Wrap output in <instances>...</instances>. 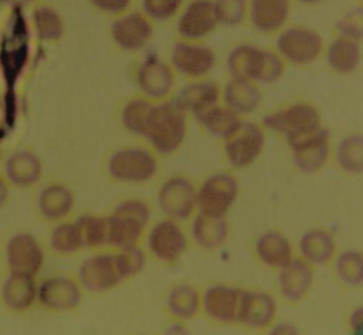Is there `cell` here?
I'll return each instance as SVG.
<instances>
[{
	"mask_svg": "<svg viewBox=\"0 0 363 335\" xmlns=\"http://www.w3.org/2000/svg\"><path fill=\"white\" fill-rule=\"evenodd\" d=\"M84 247L99 248L108 246V223L106 216L82 214L75 220Z\"/></svg>",
	"mask_w": 363,
	"mask_h": 335,
	"instance_id": "74e56055",
	"label": "cell"
},
{
	"mask_svg": "<svg viewBox=\"0 0 363 335\" xmlns=\"http://www.w3.org/2000/svg\"><path fill=\"white\" fill-rule=\"evenodd\" d=\"M44 260L45 254L41 243L28 231L11 234L4 244V264L9 273L37 277Z\"/></svg>",
	"mask_w": 363,
	"mask_h": 335,
	"instance_id": "ba28073f",
	"label": "cell"
},
{
	"mask_svg": "<svg viewBox=\"0 0 363 335\" xmlns=\"http://www.w3.org/2000/svg\"><path fill=\"white\" fill-rule=\"evenodd\" d=\"M82 287L77 278L57 274L37 284V304L50 312H68L79 307Z\"/></svg>",
	"mask_w": 363,
	"mask_h": 335,
	"instance_id": "9c48e42d",
	"label": "cell"
},
{
	"mask_svg": "<svg viewBox=\"0 0 363 335\" xmlns=\"http://www.w3.org/2000/svg\"><path fill=\"white\" fill-rule=\"evenodd\" d=\"M322 125L318 108L305 101L289 104L264 116V126L285 138Z\"/></svg>",
	"mask_w": 363,
	"mask_h": 335,
	"instance_id": "8fae6325",
	"label": "cell"
},
{
	"mask_svg": "<svg viewBox=\"0 0 363 335\" xmlns=\"http://www.w3.org/2000/svg\"><path fill=\"white\" fill-rule=\"evenodd\" d=\"M277 315V301L265 291L244 290L238 315V324L250 329H267Z\"/></svg>",
	"mask_w": 363,
	"mask_h": 335,
	"instance_id": "cb8c5ba5",
	"label": "cell"
},
{
	"mask_svg": "<svg viewBox=\"0 0 363 335\" xmlns=\"http://www.w3.org/2000/svg\"><path fill=\"white\" fill-rule=\"evenodd\" d=\"M240 186L237 177L230 172H216L207 176L199 187H196L197 212L225 217L238 197Z\"/></svg>",
	"mask_w": 363,
	"mask_h": 335,
	"instance_id": "277c9868",
	"label": "cell"
},
{
	"mask_svg": "<svg viewBox=\"0 0 363 335\" xmlns=\"http://www.w3.org/2000/svg\"><path fill=\"white\" fill-rule=\"evenodd\" d=\"M3 3H7V4H13V6H18V4H26L31 0H1Z\"/></svg>",
	"mask_w": 363,
	"mask_h": 335,
	"instance_id": "c3c4849f",
	"label": "cell"
},
{
	"mask_svg": "<svg viewBox=\"0 0 363 335\" xmlns=\"http://www.w3.org/2000/svg\"><path fill=\"white\" fill-rule=\"evenodd\" d=\"M113 260L122 281L138 275L146 265V254L138 244L118 248L113 254Z\"/></svg>",
	"mask_w": 363,
	"mask_h": 335,
	"instance_id": "ab89813d",
	"label": "cell"
},
{
	"mask_svg": "<svg viewBox=\"0 0 363 335\" xmlns=\"http://www.w3.org/2000/svg\"><path fill=\"white\" fill-rule=\"evenodd\" d=\"M360 41L336 37L326 48V62L337 74H350L360 64Z\"/></svg>",
	"mask_w": 363,
	"mask_h": 335,
	"instance_id": "d6a6232c",
	"label": "cell"
},
{
	"mask_svg": "<svg viewBox=\"0 0 363 335\" xmlns=\"http://www.w3.org/2000/svg\"><path fill=\"white\" fill-rule=\"evenodd\" d=\"M302 3H308V4H312V3H318V1H322V0H299Z\"/></svg>",
	"mask_w": 363,
	"mask_h": 335,
	"instance_id": "681fc988",
	"label": "cell"
},
{
	"mask_svg": "<svg viewBox=\"0 0 363 335\" xmlns=\"http://www.w3.org/2000/svg\"><path fill=\"white\" fill-rule=\"evenodd\" d=\"M183 0H142V7L147 18L166 21L182 9Z\"/></svg>",
	"mask_w": 363,
	"mask_h": 335,
	"instance_id": "b9f144b4",
	"label": "cell"
},
{
	"mask_svg": "<svg viewBox=\"0 0 363 335\" xmlns=\"http://www.w3.org/2000/svg\"><path fill=\"white\" fill-rule=\"evenodd\" d=\"M3 156H4V149H3V146H1V143H0V160L3 159Z\"/></svg>",
	"mask_w": 363,
	"mask_h": 335,
	"instance_id": "f907efd6",
	"label": "cell"
},
{
	"mask_svg": "<svg viewBox=\"0 0 363 335\" xmlns=\"http://www.w3.org/2000/svg\"><path fill=\"white\" fill-rule=\"evenodd\" d=\"M153 102L155 101L147 98H133L128 101L121 112V121L125 129L145 138Z\"/></svg>",
	"mask_w": 363,
	"mask_h": 335,
	"instance_id": "d590c367",
	"label": "cell"
},
{
	"mask_svg": "<svg viewBox=\"0 0 363 335\" xmlns=\"http://www.w3.org/2000/svg\"><path fill=\"white\" fill-rule=\"evenodd\" d=\"M187 248V237L177 220L162 219L147 234V250L159 261L176 263Z\"/></svg>",
	"mask_w": 363,
	"mask_h": 335,
	"instance_id": "5bb4252c",
	"label": "cell"
},
{
	"mask_svg": "<svg viewBox=\"0 0 363 335\" xmlns=\"http://www.w3.org/2000/svg\"><path fill=\"white\" fill-rule=\"evenodd\" d=\"M271 332H274V334H295V332H296V328H295L294 325L285 322L284 325L279 324V325H277L275 328H271Z\"/></svg>",
	"mask_w": 363,
	"mask_h": 335,
	"instance_id": "7dc6e473",
	"label": "cell"
},
{
	"mask_svg": "<svg viewBox=\"0 0 363 335\" xmlns=\"http://www.w3.org/2000/svg\"><path fill=\"white\" fill-rule=\"evenodd\" d=\"M94 7L108 14H122L129 6L130 0H89Z\"/></svg>",
	"mask_w": 363,
	"mask_h": 335,
	"instance_id": "ee69618b",
	"label": "cell"
},
{
	"mask_svg": "<svg viewBox=\"0 0 363 335\" xmlns=\"http://www.w3.org/2000/svg\"><path fill=\"white\" fill-rule=\"evenodd\" d=\"M197 121L210 135L220 138L223 141L233 135L242 123L241 115H238L228 106L220 104L211 106L210 109L199 115Z\"/></svg>",
	"mask_w": 363,
	"mask_h": 335,
	"instance_id": "836d02e7",
	"label": "cell"
},
{
	"mask_svg": "<svg viewBox=\"0 0 363 335\" xmlns=\"http://www.w3.org/2000/svg\"><path fill=\"white\" fill-rule=\"evenodd\" d=\"M362 321H363V308H362V307L353 308L352 312H350V315H349V325H350V329H352L354 334H360Z\"/></svg>",
	"mask_w": 363,
	"mask_h": 335,
	"instance_id": "f6af8a7d",
	"label": "cell"
},
{
	"mask_svg": "<svg viewBox=\"0 0 363 335\" xmlns=\"http://www.w3.org/2000/svg\"><path fill=\"white\" fill-rule=\"evenodd\" d=\"M31 26L35 37L45 44L58 43L65 33L64 20L48 3H37L31 9Z\"/></svg>",
	"mask_w": 363,
	"mask_h": 335,
	"instance_id": "4dcf8cb0",
	"label": "cell"
},
{
	"mask_svg": "<svg viewBox=\"0 0 363 335\" xmlns=\"http://www.w3.org/2000/svg\"><path fill=\"white\" fill-rule=\"evenodd\" d=\"M170 65L173 71L183 77L191 79L204 78L216 65V54L210 47L199 41L182 40L172 48Z\"/></svg>",
	"mask_w": 363,
	"mask_h": 335,
	"instance_id": "9a60e30c",
	"label": "cell"
},
{
	"mask_svg": "<svg viewBox=\"0 0 363 335\" xmlns=\"http://www.w3.org/2000/svg\"><path fill=\"white\" fill-rule=\"evenodd\" d=\"M187 132V112L176 99L153 102L145 139L160 155L176 152Z\"/></svg>",
	"mask_w": 363,
	"mask_h": 335,
	"instance_id": "6da1fadb",
	"label": "cell"
},
{
	"mask_svg": "<svg viewBox=\"0 0 363 335\" xmlns=\"http://www.w3.org/2000/svg\"><path fill=\"white\" fill-rule=\"evenodd\" d=\"M227 68L233 78H242L255 84H272L282 77L285 61L278 53L268 48L240 44L230 51Z\"/></svg>",
	"mask_w": 363,
	"mask_h": 335,
	"instance_id": "7a4b0ae2",
	"label": "cell"
},
{
	"mask_svg": "<svg viewBox=\"0 0 363 335\" xmlns=\"http://www.w3.org/2000/svg\"><path fill=\"white\" fill-rule=\"evenodd\" d=\"M220 99L221 89L217 82L204 78H197L187 82L176 97L179 105L187 114H193L196 118L211 106L220 104Z\"/></svg>",
	"mask_w": 363,
	"mask_h": 335,
	"instance_id": "d4e9b609",
	"label": "cell"
},
{
	"mask_svg": "<svg viewBox=\"0 0 363 335\" xmlns=\"http://www.w3.org/2000/svg\"><path fill=\"white\" fill-rule=\"evenodd\" d=\"M153 27L150 18L142 13L121 14L111 26V37L113 43L129 53L142 50L152 38Z\"/></svg>",
	"mask_w": 363,
	"mask_h": 335,
	"instance_id": "44dd1931",
	"label": "cell"
},
{
	"mask_svg": "<svg viewBox=\"0 0 363 335\" xmlns=\"http://www.w3.org/2000/svg\"><path fill=\"white\" fill-rule=\"evenodd\" d=\"M265 146L264 129L254 122H244L224 139V153L228 163L235 169L251 166L262 153Z\"/></svg>",
	"mask_w": 363,
	"mask_h": 335,
	"instance_id": "7c38bea8",
	"label": "cell"
},
{
	"mask_svg": "<svg viewBox=\"0 0 363 335\" xmlns=\"http://www.w3.org/2000/svg\"><path fill=\"white\" fill-rule=\"evenodd\" d=\"M323 51V40L318 31L306 26H292L279 33L277 53L294 65H308Z\"/></svg>",
	"mask_w": 363,
	"mask_h": 335,
	"instance_id": "52a82bcc",
	"label": "cell"
},
{
	"mask_svg": "<svg viewBox=\"0 0 363 335\" xmlns=\"http://www.w3.org/2000/svg\"><path fill=\"white\" fill-rule=\"evenodd\" d=\"M221 99L225 106L238 115H244L254 112L259 106L262 95L258 84L231 77V79L224 85L221 91Z\"/></svg>",
	"mask_w": 363,
	"mask_h": 335,
	"instance_id": "4316f807",
	"label": "cell"
},
{
	"mask_svg": "<svg viewBox=\"0 0 363 335\" xmlns=\"http://www.w3.org/2000/svg\"><path fill=\"white\" fill-rule=\"evenodd\" d=\"M191 237L197 246L206 250L221 247L228 238V221L225 217L197 213L191 221Z\"/></svg>",
	"mask_w": 363,
	"mask_h": 335,
	"instance_id": "f546056e",
	"label": "cell"
},
{
	"mask_svg": "<svg viewBox=\"0 0 363 335\" xmlns=\"http://www.w3.org/2000/svg\"><path fill=\"white\" fill-rule=\"evenodd\" d=\"M201 292L191 284H177L166 295V309L177 321H189L200 311Z\"/></svg>",
	"mask_w": 363,
	"mask_h": 335,
	"instance_id": "1f68e13d",
	"label": "cell"
},
{
	"mask_svg": "<svg viewBox=\"0 0 363 335\" xmlns=\"http://www.w3.org/2000/svg\"><path fill=\"white\" fill-rule=\"evenodd\" d=\"M77 280L82 290L94 294L106 292L122 281L111 253H98L86 257L78 267Z\"/></svg>",
	"mask_w": 363,
	"mask_h": 335,
	"instance_id": "2e32d148",
	"label": "cell"
},
{
	"mask_svg": "<svg viewBox=\"0 0 363 335\" xmlns=\"http://www.w3.org/2000/svg\"><path fill=\"white\" fill-rule=\"evenodd\" d=\"M157 168L159 163L155 153L139 146H128L115 150L106 165L109 176L125 183L147 182L156 175Z\"/></svg>",
	"mask_w": 363,
	"mask_h": 335,
	"instance_id": "8992f818",
	"label": "cell"
},
{
	"mask_svg": "<svg viewBox=\"0 0 363 335\" xmlns=\"http://www.w3.org/2000/svg\"><path fill=\"white\" fill-rule=\"evenodd\" d=\"M335 273L345 284L359 287L363 281V258L360 250L349 248L337 254Z\"/></svg>",
	"mask_w": 363,
	"mask_h": 335,
	"instance_id": "f35d334b",
	"label": "cell"
},
{
	"mask_svg": "<svg viewBox=\"0 0 363 335\" xmlns=\"http://www.w3.org/2000/svg\"><path fill=\"white\" fill-rule=\"evenodd\" d=\"M337 31L339 35L342 37H347L356 41L362 40V17H360V11H357L356 14H347L345 16L339 23H337Z\"/></svg>",
	"mask_w": 363,
	"mask_h": 335,
	"instance_id": "7bdbcfd3",
	"label": "cell"
},
{
	"mask_svg": "<svg viewBox=\"0 0 363 335\" xmlns=\"http://www.w3.org/2000/svg\"><path fill=\"white\" fill-rule=\"evenodd\" d=\"M214 9L218 23L234 27L244 21L248 3L247 0H214Z\"/></svg>",
	"mask_w": 363,
	"mask_h": 335,
	"instance_id": "60d3db41",
	"label": "cell"
},
{
	"mask_svg": "<svg viewBox=\"0 0 363 335\" xmlns=\"http://www.w3.org/2000/svg\"><path fill=\"white\" fill-rule=\"evenodd\" d=\"M289 9V0H250L247 13L258 31L269 34L284 27Z\"/></svg>",
	"mask_w": 363,
	"mask_h": 335,
	"instance_id": "484cf974",
	"label": "cell"
},
{
	"mask_svg": "<svg viewBox=\"0 0 363 335\" xmlns=\"http://www.w3.org/2000/svg\"><path fill=\"white\" fill-rule=\"evenodd\" d=\"M218 24L214 0H191L177 20V33L183 40L199 41Z\"/></svg>",
	"mask_w": 363,
	"mask_h": 335,
	"instance_id": "ffe728a7",
	"label": "cell"
},
{
	"mask_svg": "<svg viewBox=\"0 0 363 335\" xmlns=\"http://www.w3.org/2000/svg\"><path fill=\"white\" fill-rule=\"evenodd\" d=\"M50 248L61 257L72 256L84 248L79 229L75 221H58L50 233Z\"/></svg>",
	"mask_w": 363,
	"mask_h": 335,
	"instance_id": "e575fe53",
	"label": "cell"
},
{
	"mask_svg": "<svg viewBox=\"0 0 363 335\" xmlns=\"http://www.w3.org/2000/svg\"><path fill=\"white\" fill-rule=\"evenodd\" d=\"M258 260L271 268H281L294 257V247L289 238L279 231L262 233L254 244Z\"/></svg>",
	"mask_w": 363,
	"mask_h": 335,
	"instance_id": "83f0119b",
	"label": "cell"
},
{
	"mask_svg": "<svg viewBox=\"0 0 363 335\" xmlns=\"http://www.w3.org/2000/svg\"><path fill=\"white\" fill-rule=\"evenodd\" d=\"M242 288L228 284H211L201 291L200 311L218 324H237L242 298Z\"/></svg>",
	"mask_w": 363,
	"mask_h": 335,
	"instance_id": "4fadbf2b",
	"label": "cell"
},
{
	"mask_svg": "<svg viewBox=\"0 0 363 335\" xmlns=\"http://www.w3.org/2000/svg\"><path fill=\"white\" fill-rule=\"evenodd\" d=\"M43 172L41 158L30 148H18L3 158V176L11 187H33L41 180Z\"/></svg>",
	"mask_w": 363,
	"mask_h": 335,
	"instance_id": "ac0fdd59",
	"label": "cell"
},
{
	"mask_svg": "<svg viewBox=\"0 0 363 335\" xmlns=\"http://www.w3.org/2000/svg\"><path fill=\"white\" fill-rule=\"evenodd\" d=\"M315 280L313 265L302 257H292L278 268V290L281 297L289 302H301L311 291Z\"/></svg>",
	"mask_w": 363,
	"mask_h": 335,
	"instance_id": "d6986e66",
	"label": "cell"
},
{
	"mask_svg": "<svg viewBox=\"0 0 363 335\" xmlns=\"http://www.w3.org/2000/svg\"><path fill=\"white\" fill-rule=\"evenodd\" d=\"M10 192H11V185L3 176V173H0V209H3L9 203Z\"/></svg>",
	"mask_w": 363,
	"mask_h": 335,
	"instance_id": "bcb514c9",
	"label": "cell"
},
{
	"mask_svg": "<svg viewBox=\"0 0 363 335\" xmlns=\"http://www.w3.org/2000/svg\"><path fill=\"white\" fill-rule=\"evenodd\" d=\"M301 257L309 264L323 265L336 256V240L325 229H311L299 240Z\"/></svg>",
	"mask_w": 363,
	"mask_h": 335,
	"instance_id": "f1b7e54d",
	"label": "cell"
},
{
	"mask_svg": "<svg viewBox=\"0 0 363 335\" xmlns=\"http://www.w3.org/2000/svg\"><path fill=\"white\" fill-rule=\"evenodd\" d=\"M136 84L145 98L166 99L174 85V71L170 64L156 55H147L138 67Z\"/></svg>",
	"mask_w": 363,
	"mask_h": 335,
	"instance_id": "e0dca14e",
	"label": "cell"
},
{
	"mask_svg": "<svg viewBox=\"0 0 363 335\" xmlns=\"http://www.w3.org/2000/svg\"><path fill=\"white\" fill-rule=\"evenodd\" d=\"M292 153L294 165L306 175L319 172L329 160V132L322 126L285 138Z\"/></svg>",
	"mask_w": 363,
	"mask_h": 335,
	"instance_id": "5b68a950",
	"label": "cell"
},
{
	"mask_svg": "<svg viewBox=\"0 0 363 335\" xmlns=\"http://www.w3.org/2000/svg\"><path fill=\"white\" fill-rule=\"evenodd\" d=\"M150 220V207L142 199L122 200L111 214L108 223V246L123 248L136 246Z\"/></svg>",
	"mask_w": 363,
	"mask_h": 335,
	"instance_id": "3957f363",
	"label": "cell"
},
{
	"mask_svg": "<svg viewBox=\"0 0 363 335\" xmlns=\"http://www.w3.org/2000/svg\"><path fill=\"white\" fill-rule=\"evenodd\" d=\"M157 204L162 213L173 220L190 219L196 212V186L182 175L166 179L157 192Z\"/></svg>",
	"mask_w": 363,
	"mask_h": 335,
	"instance_id": "30bf717a",
	"label": "cell"
},
{
	"mask_svg": "<svg viewBox=\"0 0 363 335\" xmlns=\"http://www.w3.org/2000/svg\"><path fill=\"white\" fill-rule=\"evenodd\" d=\"M336 162L339 168L352 175H360L363 170V136L352 133L345 136L336 148Z\"/></svg>",
	"mask_w": 363,
	"mask_h": 335,
	"instance_id": "8d00e7d4",
	"label": "cell"
},
{
	"mask_svg": "<svg viewBox=\"0 0 363 335\" xmlns=\"http://www.w3.org/2000/svg\"><path fill=\"white\" fill-rule=\"evenodd\" d=\"M75 206V194L64 182H48L35 197V209L38 214L48 221L58 223L67 220Z\"/></svg>",
	"mask_w": 363,
	"mask_h": 335,
	"instance_id": "603a6c76",
	"label": "cell"
},
{
	"mask_svg": "<svg viewBox=\"0 0 363 335\" xmlns=\"http://www.w3.org/2000/svg\"><path fill=\"white\" fill-rule=\"evenodd\" d=\"M37 277L9 273L0 284V302L14 314L28 312L37 304Z\"/></svg>",
	"mask_w": 363,
	"mask_h": 335,
	"instance_id": "7402d4cb",
	"label": "cell"
}]
</instances>
